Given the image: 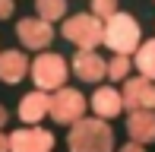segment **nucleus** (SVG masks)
Segmentation results:
<instances>
[{
    "mask_svg": "<svg viewBox=\"0 0 155 152\" xmlns=\"http://www.w3.org/2000/svg\"><path fill=\"white\" fill-rule=\"evenodd\" d=\"M67 146L73 152H108V149H114V130L98 114L79 117L67 133Z\"/></svg>",
    "mask_w": 155,
    "mask_h": 152,
    "instance_id": "f257e3e1",
    "label": "nucleus"
},
{
    "mask_svg": "<svg viewBox=\"0 0 155 152\" xmlns=\"http://www.w3.org/2000/svg\"><path fill=\"white\" fill-rule=\"evenodd\" d=\"M104 45L117 54H127L136 51L143 45V32H139V22L130 16V13H120L117 10L111 19H104Z\"/></svg>",
    "mask_w": 155,
    "mask_h": 152,
    "instance_id": "f03ea898",
    "label": "nucleus"
},
{
    "mask_svg": "<svg viewBox=\"0 0 155 152\" xmlns=\"http://www.w3.org/2000/svg\"><path fill=\"white\" fill-rule=\"evenodd\" d=\"M63 38L73 41L79 51H92L104 41V22L95 16V13H76V16H70L67 22L60 25Z\"/></svg>",
    "mask_w": 155,
    "mask_h": 152,
    "instance_id": "7ed1b4c3",
    "label": "nucleus"
},
{
    "mask_svg": "<svg viewBox=\"0 0 155 152\" xmlns=\"http://www.w3.org/2000/svg\"><path fill=\"white\" fill-rule=\"evenodd\" d=\"M67 76H70V64L60 54H38V57L32 60V79H35V86L45 89V92L67 86Z\"/></svg>",
    "mask_w": 155,
    "mask_h": 152,
    "instance_id": "20e7f679",
    "label": "nucleus"
},
{
    "mask_svg": "<svg viewBox=\"0 0 155 152\" xmlns=\"http://www.w3.org/2000/svg\"><path fill=\"white\" fill-rule=\"evenodd\" d=\"M82 114H86V98H82L79 89L60 86L57 92L51 95V117H54V124H76Z\"/></svg>",
    "mask_w": 155,
    "mask_h": 152,
    "instance_id": "39448f33",
    "label": "nucleus"
},
{
    "mask_svg": "<svg viewBox=\"0 0 155 152\" xmlns=\"http://www.w3.org/2000/svg\"><path fill=\"white\" fill-rule=\"evenodd\" d=\"M16 35L19 41H22L25 48H32V51H45L48 45L54 41V25L48 22V19H41V16H35V19H19L16 22Z\"/></svg>",
    "mask_w": 155,
    "mask_h": 152,
    "instance_id": "423d86ee",
    "label": "nucleus"
},
{
    "mask_svg": "<svg viewBox=\"0 0 155 152\" xmlns=\"http://www.w3.org/2000/svg\"><path fill=\"white\" fill-rule=\"evenodd\" d=\"M124 108L127 111H139V108H155V79H146V76H127L124 86Z\"/></svg>",
    "mask_w": 155,
    "mask_h": 152,
    "instance_id": "0eeeda50",
    "label": "nucleus"
},
{
    "mask_svg": "<svg viewBox=\"0 0 155 152\" xmlns=\"http://www.w3.org/2000/svg\"><path fill=\"white\" fill-rule=\"evenodd\" d=\"M10 140H13V152H48L54 146V133H48L41 127H22Z\"/></svg>",
    "mask_w": 155,
    "mask_h": 152,
    "instance_id": "6e6552de",
    "label": "nucleus"
},
{
    "mask_svg": "<svg viewBox=\"0 0 155 152\" xmlns=\"http://www.w3.org/2000/svg\"><path fill=\"white\" fill-rule=\"evenodd\" d=\"M73 73L79 76V79L86 82H98L104 73H108V64H104V57H98L95 51H76L73 54Z\"/></svg>",
    "mask_w": 155,
    "mask_h": 152,
    "instance_id": "1a4fd4ad",
    "label": "nucleus"
},
{
    "mask_svg": "<svg viewBox=\"0 0 155 152\" xmlns=\"http://www.w3.org/2000/svg\"><path fill=\"white\" fill-rule=\"evenodd\" d=\"M130 140L136 143H155V108H139V111H130Z\"/></svg>",
    "mask_w": 155,
    "mask_h": 152,
    "instance_id": "9d476101",
    "label": "nucleus"
},
{
    "mask_svg": "<svg viewBox=\"0 0 155 152\" xmlns=\"http://www.w3.org/2000/svg\"><path fill=\"white\" fill-rule=\"evenodd\" d=\"M45 114H51V95H48L45 89L22 95V101H19V117H22V124H38Z\"/></svg>",
    "mask_w": 155,
    "mask_h": 152,
    "instance_id": "9b49d317",
    "label": "nucleus"
},
{
    "mask_svg": "<svg viewBox=\"0 0 155 152\" xmlns=\"http://www.w3.org/2000/svg\"><path fill=\"white\" fill-rule=\"evenodd\" d=\"M92 111L98 117H104V121H111V117H117L124 111V95L117 92V89H111V86H101V89H95V95H92Z\"/></svg>",
    "mask_w": 155,
    "mask_h": 152,
    "instance_id": "f8f14e48",
    "label": "nucleus"
},
{
    "mask_svg": "<svg viewBox=\"0 0 155 152\" xmlns=\"http://www.w3.org/2000/svg\"><path fill=\"white\" fill-rule=\"evenodd\" d=\"M25 73H29V57H25L22 51H3V57H0V76L13 86V82H19Z\"/></svg>",
    "mask_w": 155,
    "mask_h": 152,
    "instance_id": "ddd939ff",
    "label": "nucleus"
},
{
    "mask_svg": "<svg viewBox=\"0 0 155 152\" xmlns=\"http://www.w3.org/2000/svg\"><path fill=\"white\" fill-rule=\"evenodd\" d=\"M133 64H136V70L146 76V79H155V38L143 41V45L136 48V57H133Z\"/></svg>",
    "mask_w": 155,
    "mask_h": 152,
    "instance_id": "4468645a",
    "label": "nucleus"
},
{
    "mask_svg": "<svg viewBox=\"0 0 155 152\" xmlns=\"http://www.w3.org/2000/svg\"><path fill=\"white\" fill-rule=\"evenodd\" d=\"M35 13L41 19H48V22L63 19L67 16V0H35Z\"/></svg>",
    "mask_w": 155,
    "mask_h": 152,
    "instance_id": "2eb2a0df",
    "label": "nucleus"
},
{
    "mask_svg": "<svg viewBox=\"0 0 155 152\" xmlns=\"http://www.w3.org/2000/svg\"><path fill=\"white\" fill-rule=\"evenodd\" d=\"M127 73H130V57L127 54H114L108 60V76L114 82H120V79H127Z\"/></svg>",
    "mask_w": 155,
    "mask_h": 152,
    "instance_id": "dca6fc26",
    "label": "nucleus"
},
{
    "mask_svg": "<svg viewBox=\"0 0 155 152\" xmlns=\"http://www.w3.org/2000/svg\"><path fill=\"white\" fill-rule=\"evenodd\" d=\"M92 13L98 19H111L117 13V0H92Z\"/></svg>",
    "mask_w": 155,
    "mask_h": 152,
    "instance_id": "f3484780",
    "label": "nucleus"
},
{
    "mask_svg": "<svg viewBox=\"0 0 155 152\" xmlns=\"http://www.w3.org/2000/svg\"><path fill=\"white\" fill-rule=\"evenodd\" d=\"M0 16H3V19L13 16V0H0Z\"/></svg>",
    "mask_w": 155,
    "mask_h": 152,
    "instance_id": "a211bd4d",
    "label": "nucleus"
}]
</instances>
